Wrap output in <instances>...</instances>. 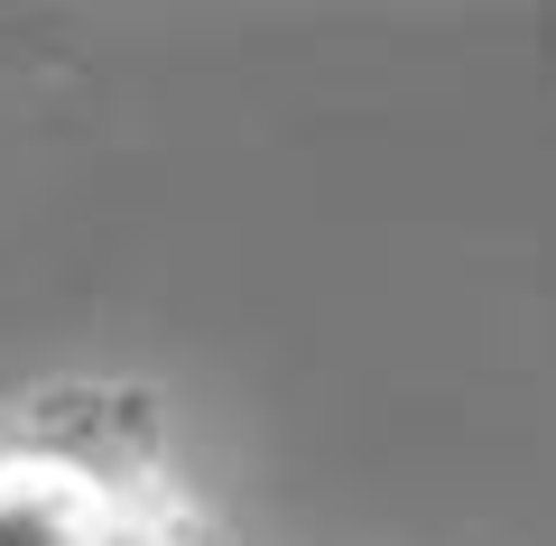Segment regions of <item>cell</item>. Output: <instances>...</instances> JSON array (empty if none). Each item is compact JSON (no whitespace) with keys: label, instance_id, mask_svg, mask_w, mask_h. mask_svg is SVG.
<instances>
[{"label":"cell","instance_id":"obj_1","mask_svg":"<svg viewBox=\"0 0 556 546\" xmlns=\"http://www.w3.org/2000/svg\"><path fill=\"white\" fill-rule=\"evenodd\" d=\"M0 546H223L177 482L159 398L38 390L0 408Z\"/></svg>","mask_w":556,"mask_h":546}]
</instances>
